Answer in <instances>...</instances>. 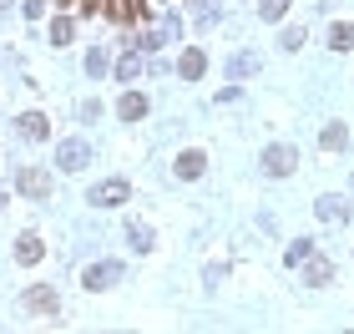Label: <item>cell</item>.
<instances>
[{
    "label": "cell",
    "mask_w": 354,
    "mask_h": 334,
    "mask_svg": "<svg viewBox=\"0 0 354 334\" xmlns=\"http://www.w3.org/2000/svg\"><path fill=\"white\" fill-rule=\"evenodd\" d=\"M259 167L268 172V178H294V172H299V147H288V142H273V147H263Z\"/></svg>",
    "instance_id": "6da1fadb"
},
{
    "label": "cell",
    "mask_w": 354,
    "mask_h": 334,
    "mask_svg": "<svg viewBox=\"0 0 354 334\" xmlns=\"http://www.w3.org/2000/svg\"><path fill=\"white\" fill-rule=\"evenodd\" d=\"M127 198H132V183H127V178H106V183H91L86 187L91 208H122Z\"/></svg>",
    "instance_id": "7a4b0ae2"
},
{
    "label": "cell",
    "mask_w": 354,
    "mask_h": 334,
    "mask_svg": "<svg viewBox=\"0 0 354 334\" xmlns=\"http://www.w3.org/2000/svg\"><path fill=\"white\" fill-rule=\"evenodd\" d=\"M21 309L41 314V319H56V314H61V294L51 289V284H30V289L21 294Z\"/></svg>",
    "instance_id": "3957f363"
},
{
    "label": "cell",
    "mask_w": 354,
    "mask_h": 334,
    "mask_svg": "<svg viewBox=\"0 0 354 334\" xmlns=\"http://www.w3.org/2000/svg\"><path fill=\"white\" fill-rule=\"evenodd\" d=\"M15 193L46 203V198H51V172H46V167H15Z\"/></svg>",
    "instance_id": "277c9868"
},
{
    "label": "cell",
    "mask_w": 354,
    "mask_h": 334,
    "mask_svg": "<svg viewBox=\"0 0 354 334\" xmlns=\"http://www.w3.org/2000/svg\"><path fill=\"white\" fill-rule=\"evenodd\" d=\"M117 279H122V263H111V259H106V263H86V268H82V289H86V294H106Z\"/></svg>",
    "instance_id": "5b68a950"
},
{
    "label": "cell",
    "mask_w": 354,
    "mask_h": 334,
    "mask_svg": "<svg viewBox=\"0 0 354 334\" xmlns=\"http://www.w3.org/2000/svg\"><path fill=\"white\" fill-rule=\"evenodd\" d=\"M86 163H91V147H86L82 137H66V142L56 147V167H61V172H82Z\"/></svg>",
    "instance_id": "8992f818"
},
{
    "label": "cell",
    "mask_w": 354,
    "mask_h": 334,
    "mask_svg": "<svg viewBox=\"0 0 354 334\" xmlns=\"http://www.w3.org/2000/svg\"><path fill=\"white\" fill-rule=\"evenodd\" d=\"M207 172V152L203 147H187V152H177V163H172V178H183V183H198Z\"/></svg>",
    "instance_id": "52a82bcc"
},
{
    "label": "cell",
    "mask_w": 354,
    "mask_h": 334,
    "mask_svg": "<svg viewBox=\"0 0 354 334\" xmlns=\"http://www.w3.org/2000/svg\"><path fill=\"white\" fill-rule=\"evenodd\" d=\"M203 71H207V51L203 46H187V51L177 56V76H183V82H198Z\"/></svg>",
    "instance_id": "ba28073f"
},
{
    "label": "cell",
    "mask_w": 354,
    "mask_h": 334,
    "mask_svg": "<svg viewBox=\"0 0 354 334\" xmlns=\"http://www.w3.org/2000/svg\"><path fill=\"white\" fill-rule=\"evenodd\" d=\"M46 259V243H41V233H21L15 238V263L30 268V263H41Z\"/></svg>",
    "instance_id": "9c48e42d"
},
{
    "label": "cell",
    "mask_w": 354,
    "mask_h": 334,
    "mask_svg": "<svg viewBox=\"0 0 354 334\" xmlns=\"http://www.w3.org/2000/svg\"><path fill=\"white\" fill-rule=\"evenodd\" d=\"M15 127H21L26 142H46V137H51V122H46V111H21V117H15Z\"/></svg>",
    "instance_id": "30bf717a"
},
{
    "label": "cell",
    "mask_w": 354,
    "mask_h": 334,
    "mask_svg": "<svg viewBox=\"0 0 354 334\" xmlns=\"http://www.w3.org/2000/svg\"><path fill=\"white\" fill-rule=\"evenodd\" d=\"M304 263H309V268H304V284H309V289H329V284H334V263L329 259H314V253H309Z\"/></svg>",
    "instance_id": "8fae6325"
},
{
    "label": "cell",
    "mask_w": 354,
    "mask_h": 334,
    "mask_svg": "<svg viewBox=\"0 0 354 334\" xmlns=\"http://www.w3.org/2000/svg\"><path fill=\"white\" fill-rule=\"evenodd\" d=\"M147 111H152V102L142 97V91H127V97L117 102V117H122V122H142Z\"/></svg>",
    "instance_id": "7c38bea8"
},
{
    "label": "cell",
    "mask_w": 354,
    "mask_h": 334,
    "mask_svg": "<svg viewBox=\"0 0 354 334\" xmlns=\"http://www.w3.org/2000/svg\"><path fill=\"white\" fill-rule=\"evenodd\" d=\"M259 66H263L259 51H238V56H228V76H233V82H248Z\"/></svg>",
    "instance_id": "4fadbf2b"
},
{
    "label": "cell",
    "mask_w": 354,
    "mask_h": 334,
    "mask_svg": "<svg viewBox=\"0 0 354 334\" xmlns=\"http://www.w3.org/2000/svg\"><path fill=\"white\" fill-rule=\"evenodd\" d=\"M319 147H324V152H344V147H349V132H344V122H329L324 132H319Z\"/></svg>",
    "instance_id": "5bb4252c"
},
{
    "label": "cell",
    "mask_w": 354,
    "mask_h": 334,
    "mask_svg": "<svg viewBox=\"0 0 354 334\" xmlns=\"http://www.w3.org/2000/svg\"><path fill=\"white\" fill-rule=\"evenodd\" d=\"M142 71H147V61H142L137 51H127V56L117 61V82H127V86H132V82H137Z\"/></svg>",
    "instance_id": "9a60e30c"
},
{
    "label": "cell",
    "mask_w": 354,
    "mask_h": 334,
    "mask_svg": "<svg viewBox=\"0 0 354 334\" xmlns=\"http://www.w3.org/2000/svg\"><path fill=\"white\" fill-rule=\"evenodd\" d=\"M127 243H132L137 253H152V243H157V238H152V228H147V223H127Z\"/></svg>",
    "instance_id": "2e32d148"
},
{
    "label": "cell",
    "mask_w": 354,
    "mask_h": 334,
    "mask_svg": "<svg viewBox=\"0 0 354 334\" xmlns=\"http://www.w3.org/2000/svg\"><path fill=\"white\" fill-rule=\"evenodd\" d=\"M349 46H354V26L334 21V26H329V51H349Z\"/></svg>",
    "instance_id": "e0dca14e"
},
{
    "label": "cell",
    "mask_w": 354,
    "mask_h": 334,
    "mask_svg": "<svg viewBox=\"0 0 354 334\" xmlns=\"http://www.w3.org/2000/svg\"><path fill=\"white\" fill-rule=\"evenodd\" d=\"M319 218H324V223H344V218H349V208L329 193V198H319Z\"/></svg>",
    "instance_id": "ac0fdd59"
},
{
    "label": "cell",
    "mask_w": 354,
    "mask_h": 334,
    "mask_svg": "<svg viewBox=\"0 0 354 334\" xmlns=\"http://www.w3.org/2000/svg\"><path fill=\"white\" fill-rule=\"evenodd\" d=\"M71 36H76L71 15H56V21H51V46H71Z\"/></svg>",
    "instance_id": "d6986e66"
},
{
    "label": "cell",
    "mask_w": 354,
    "mask_h": 334,
    "mask_svg": "<svg viewBox=\"0 0 354 334\" xmlns=\"http://www.w3.org/2000/svg\"><path fill=\"white\" fill-rule=\"evenodd\" d=\"M309 253H314V243H309V238H299V243H288V253H283V263H288V268H299L304 259H309Z\"/></svg>",
    "instance_id": "ffe728a7"
},
{
    "label": "cell",
    "mask_w": 354,
    "mask_h": 334,
    "mask_svg": "<svg viewBox=\"0 0 354 334\" xmlns=\"http://www.w3.org/2000/svg\"><path fill=\"white\" fill-rule=\"evenodd\" d=\"M288 0H259V21H283Z\"/></svg>",
    "instance_id": "44dd1931"
},
{
    "label": "cell",
    "mask_w": 354,
    "mask_h": 334,
    "mask_svg": "<svg viewBox=\"0 0 354 334\" xmlns=\"http://www.w3.org/2000/svg\"><path fill=\"white\" fill-rule=\"evenodd\" d=\"M106 66H111L106 51H102V46H91V51H86V71H91V76H106Z\"/></svg>",
    "instance_id": "7402d4cb"
},
{
    "label": "cell",
    "mask_w": 354,
    "mask_h": 334,
    "mask_svg": "<svg viewBox=\"0 0 354 334\" xmlns=\"http://www.w3.org/2000/svg\"><path fill=\"white\" fill-rule=\"evenodd\" d=\"M299 46H304V26H288L283 30V51H299Z\"/></svg>",
    "instance_id": "603a6c76"
},
{
    "label": "cell",
    "mask_w": 354,
    "mask_h": 334,
    "mask_svg": "<svg viewBox=\"0 0 354 334\" xmlns=\"http://www.w3.org/2000/svg\"><path fill=\"white\" fill-rule=\"evenodd\" d=\"M76 10H82V15H102L106 0H76Z\"/></svg>",
    "instance_id": "cb8c5ba5"
},
{
    "label": "cell",
    "mask_w": 354,
    "mask_h": 334,
    "mask_svg": "<svg viewBox=\"0 0 354 334\" xmlns=\"http://www.w3.org/2000/svg\"><path fill=\"white\" fill-rule=\"evenodd\" d=\"M56 6H61V10H71V6H76V0H56Z\"/></svg>",
    "instance_id": "d4e9b609"
}]
</instances>
